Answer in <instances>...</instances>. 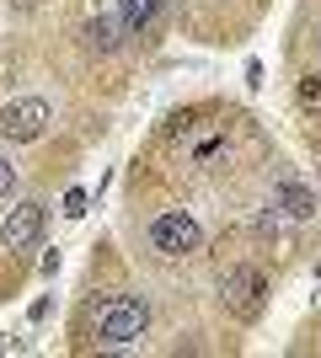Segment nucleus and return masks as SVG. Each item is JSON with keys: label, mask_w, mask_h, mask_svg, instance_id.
Masks as SVG:
<instances>
[{"label": "nucleus", "mask_w": 321, "mask_h": 358, "mask_svg": "<svg viewBox=\"0 0 321 358\" xmlns=\"http://www.w3.org/2000/svg\"><path fill=\"white\" fill-rule=\"evenodd\" d=\"M150 331V305L139 294L107 299V310L97 315V348H134Z\"/></svg>", "instance_id": "nucleus-1"}, {"label": "nucleus", "mask_w": 321, "mask_h": 358, "mask_svg": "<svg viewBox=\"0 0 321 358\" xmlns=\"http://www.w3.org/2000/svg\"><path fill=\"white\" fill-rule=\"evenodd\" d=\"M220 305H225L236 321H257V315L268 310V278H262L257 268H246V262L225 268L220 273Z\"/></svg>", "instance_id": "nucleus-2"}, {"label": "nucleus", "mask_w": 321, "mask_h": 358, "mask_svg": "<svg viewBox=\"0 0 321 358\" xmlns=\"http://www.w3.org/2000/svg\"><path fill=\"white\" fill-rule=\"evenodd\" d=\"M48 123H54V113H48L43 96H11V102L0 107V139H11V145H32V139H43Z\"/></svg>", "instance_id": "nucleus-3"}, {"label": "nucleus", "mask_w": 321, "mask_h": 358, "mask_svg": "<svg viewBox=\"0 0 321 358\" xmlns=\"http://www.w3.org/2000/svg\"><path fill=\"white\" fill-rule=\"evenodd\" d=\"M150 246L161 257H187V252L204 246V230H199V220H193L187 209H166V214L150 220Z\"/></svg>", "instance_id": "nucleus-4"}, {"label": "nucleus", "mask_w": 321, "mask_h": 358, "mask_svg": "<svg viewBox=\"0 0 321 358\" xmlns=\"http://www.w3.org/2000/svg\"><path fill=\"white\" fill-rule=\"evenodd\" d=\"M38 236H43V203H38V198L16 203V209L6 214V224H0L6 252H27V246H38Z\"/></svg>", "instance_id": "nucleus-5"}, {"label": "nucleus", "mask_w": 321, "mask_h": 358, "mask_svg": "<svg viewBox=\"0 0 321 358\" xmlns=\"http://www.w3.org/2000/svg\"><path fill=\"white\" fill-rule=\"evenodd\" d=\"M273 203L290 214V220H311V214H316V198H311V187H306V182H294V177H284V182L273 187Z\"/></svg>", "instance_id": "nucleus-6"}, {"label": "nucleus", "mask_w": 321, "mask_h": 358, "mask_svg": "<svg viewBox=\"0 0 321 358\" xmlns=\"http://www.w3.org/2000/svg\"><path fill=\"white\" fill-rule=\"evenodd\" d=\"M161 6L166 0H118V22H123V32H145L161 16Z\"/></svg>", "instance_id": "nucleus-7"}, {"label": "nucleus", "mask_w": 321, "mask_h": 358, "mask_svg": "<svg viewBox=\"0 0 321 358\" xmlns=\"http://www.w3.org/2000/svg\"><path fill=\"white\" fill-rule=\"evenodd\" d=\"M118 32H123L118 16H92V22H86V48H97V54H113V48L123 43Z\"/></svg>", "instance_id": "nucleus-8"}, {"label": "nucleus", "mask_w": 321, "mask_h": 358, "mask_svg": "<svg viewBox=\"0 0 321 358\" xmlns=\"http://www.w3.org/2000/svg\"><path fill=\"white\" fill-rule=\"evenodd\" d=\"M294 96H300V107H321V75H306L294 86Z\"/></svg>", "instance_id": "nucleus-9"}, {"label": "nucleus", "mask_w": 321, "mask_h": 358, "mask_svg": "<svg viewBox=\"0 0 321 358\" xmlns=\"http://www.w3.org/2000/svg\"><path fill=\"white\" fill-rule=\"evenodd\" d=\"M11 187H16V166L0 155V193H11Z\"/></svg>", "instance_id": "nucleus-10"}, {"label": "nucleus", "mask_w": 321, "mask_h": 358, "mask_svg": "<svg viewBox=\"0 0 321 358\" xmlns=\"http://www.w3.org/2000/svg\"><path fill=\"white\" fill-rule=\"evenodd\" d=\"M64 214H70V220H76V214H86V193H80V187L64 198Z\"/></svg>", "instance_id": "nucleus-11"}, {"label": "nucleus", "mask_w": 321, "mask_h": 358, "mask_svg": "<svg viewBox=\"0 0 321 358\" xmlns=\"http://www.w3.org/2000/svg\"><path fill=\"white\" fill-rule=\"evenodd\" d=\"M316 48H321V38H316Z\"/></svg>", "instance_id": "nucleus-12"}]
</instances>
